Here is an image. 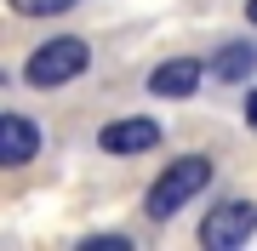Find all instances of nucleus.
Instances as JSON below:
<instances>
[{
    "instance_id": "f257e3e1",
    "label": "nucleus",
    "mask_w": 257,
    "mask_h": 251,
    "mask_svg": "<svg viewBox=\"0 0 257 251\" xmlns=\"http://www.w3.org/2000/svg\"><path fill=\"white\" fill-rule=\"evenodd\" d=\"M211 183V160L206 154H183V160H172L155 183H149V194H143V211L155 217V223H172L183 205L200 194V188Z\"/></svg>"
},
{
    "instance_id": "f03ea898",
    "label": "nucleus",
    "mask_w": 257,
    "mask_h": 251,
    "mask_svg": "<svg viewBox=\"0 0 257 251\" xmlns=\"http://www.w3.org/2000/svg\"><path fill=\"white\" fill-rule=\"evenodd\" d=\"M80 69H92V52H86V40H80V35H57V40H46V46L29 52L23 80L46 92V86H69Z\"/></svg>"
},
{
    "instance_id": "7ed1b4c3",
    "label": "nucleus",
    "mask_w": 257,
    "mask_h": 251,
    "mask_svg": "<svg viewBox=\"0 0 257 251\" xmlns=\"http://www.w3.org/2000/svg\"><path fill=\"white\" fill-rule=\"evenodd\" d=\"M251 228H257V205H251V200H223V205L206 211L200 245H206V251H234V245L251 240Z\"/></svg>"
},
{
    "instance_id": "20e7f679",
    "label": "nucleus",
    "mask_w": 257,
    "mask_h": 251,
    "mask_svg": "<svg viewBox=\"0 0 257 251\" xmlns=\"http://www.w3.org/2000/svg\"><path fill=\"white\" fill-rule=\"evenodd\" d=\"M160 143V126L149 120V114H126V120H109L97 131V149L103 154H143Z\"/></svg>"
},
{
    "instance_id": "39448f33",
    "label": "nucleus",
    "mask_w": 257,
    "mask_h": 251,
    "mask_svg": "<svg viewBox=\"0 0 257 251\" xmlns=\"http://www.w3.org/2000/svg\"><path fill=\"white\" fill-rule=\"evenodd\" d=\"M35 149H40L35 120H29V114H18V109H6V114H0V166H29V160H35Z\"/></svg>"
},
{
    "instance_id": "423d86ee",
    "label": "nucleus",
    "mask_w": 257,
    "mask_h": 251,
    "mask_svg": "<svg viewBox=\"0 0 257 251\" xmlns=\"http://www.w3.org/2000/svg\"><path fill=\"white\" fill-rule=\"evenodd\" d=\"M200 75H206L200 57H172V63H160L155 75H149V92H155V97H194Z\"/></svg>"
},
{
    "instance_id": "0eeeda50",
    "label": "nucleus",
    "mask_w": 257,
    "mask_h": 251,
    "mask_svg": "<svg viewBox=\"0 0 257 251\" xmlns=\"http://www.w3.org/2000/svg\"><path fill=\"white\" fill-rule=\"evenodd\" d=\"M251 69H257V46H251V40H229V46L211 57V75H217V80H246Z\"/></svg>"
},
{
    "instance_id": "6e6552de",
    "label": "nucleus",
    "mask_w": 257,
    "mask_h": 251,
    "mask_svg": "<svg viewBox=\"0 0 257 251\" xmlns=\"http://www.w3.org/2000/svg\"><path fill=\"white\" fill-rule=\"evenodd\" d=\"M74 0H12V12H23V18H57V12H69Z\"/></svg>"
},
{
    "instance_id": "1a4fd4ad",
    "label": "nucleus",
    "mask_w": 257,
    "mask_h": 251,
    "mask_svg": "<svg viewBox=\"0 0 257 251\" xmlns=\"http://www.w3.org/2000/svg\"><path fill=\"white\" fill-rule=\"evenodd\" d=\"M86 251H126V240H120V234H92Z\"/></svg>"
},
{
    "instance_id": "9d476101",
    "label": "nucleus",
    "mask_w": 257,
    "mask_h": 251,
    "mask_svg": "<svg viewBox=\"0 0 257 251\" xmlns=\"http://www.w3.org/2000/svg\"><path fill=\"white\" fill-rule=\"evenodd\" d=\"M246 120H251V131H257V97H251V103H246Z\"/></svg>"
},
{
    "instance_id": "9b49d317",
    "label": "nucleus",
    "mask_w": 257,
    "mask_h": 251,
    "mask_svg": "<svg viewBox=\"0 0 257 251\" xmlns=\"http://www.w3.org/2000/svg\"><path fill=\"white\" fill-rule=\"evenodd\" d=\"M246 23H257V0H246Z\"/></svg>"
}]
</instances>
